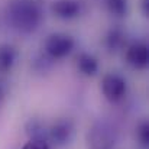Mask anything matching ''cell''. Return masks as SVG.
Here are the masks:
<instances>
[{
	"label": "cell",
	"mask_w": 149,
	"mask_h": 149,
	"mask_svg": "<svg viewBox=\"0 0 149 149\" xmlns=\"http://www.w3.org/2000/svg\"><path fill=\"white\" fill-rule=\"evenodd\" d=\"M138 139H139V142L143 146H148L149 145V126L146 122H143L139 126V129H138Z\"/></svg>",
	"instance_id": "10"
},
{
	"label": "cell",
	"mask_w": 149,
	"mask_h": 149,
	"mask_svg": "<svg viewBox=\"0 0 149 149\" xmlns=\"http://www.w3.org/2000/svg\"><path fill=\"white\" fill-rule=\"evenodd\" d=\"M1 94H3V91H1V88H0V99H1Z\"/></svg>",
	"instance_id": "14"
},
{
	"label": "cell",
	"mask_w": 149,
	"mask_h": 149,
	"mask_svg": "<svg viewBox=\"0 0 149 149\" xmlns=\"http://www.w3.org/2000/svg\"><path fill=\"white\" fill-rule=\"evenodd\" d=\"M17 52L9 44H0V74H6L15 65Z\"/></svg>",
	"instance_id": "7"
},
{
	"label": "cell",
	"mask_w": 149,
	"mask_h": 149,
	"mask_svg": "<svg viewBox=\"0 0 149 149\" xmlns=\"http://www.w3.org/2000/svg\"><path fill=\"white\" fill-rule=\"evenodd\" d=\"M100 88L104 99L109 100L110 103H117L125 99L126 91H127V84L122 75L116 72H109L101 78Z\"/></svg>",
	"instance_id": "2"
},
{
	"label": "cell",
	"mask_w": 149,
	"mask_h": 149,
	"mask_svg": "<svg viewBox=\"0 0 149 149\" xmlns=\"http://www.w3.org/2000/svg\"><path fill=\"white\" fill-rule=\"evenodd\" d=\"M74 39L67 33H51L44 44V49L51 58L59 59L74 49Z\"/></svg>",
	"instance_id": "3"
},
{
	"label": "cell",
	"mask_w": 149,
	"mask_h": 149,
	"mask_svg": "<svg viewBox=\"0 0 149 149\" xmlns=\"http://www.w3.org/2000/svg\"><path fill=\"white\" fill-rule=\"evenodd\" d=\"M22 149H49L45 139H31L28 141Z\"/></svg>",
	"instance_id": "11"
},
{
	"label": "cell",
	"mask_w": 149,
	"mask_h": 149,
	"mask_svg": "<svg viewBox=\"0 0 149 149\" xmlns=\"http://www.w3.org/2000/svg\"><path fill=\"white\" fill-rule=\"evenodd\" d=\"M107 9L114 16H125L127 10V1L126 0H107Z\"/></svg>",
	"instance_id": "9"
},
{
	"label": "cell",
	"mask_w": 149,
	"mask_h": 149,
	"mask_svg": "<svg viewBox=\"0 0 149 149\" xmlns=\"http://www.w3.org/2000/svg\"><path fill=\"white\" fill-rule=\"evenodd\" d=\"M74 132V126L68 119H61L55 122L49 129V138L51 141L56 145H64L67 143Z\"/></svg>",
	"instance_id": "6"
},
{
	"label": "cell",
	"mask_w": 149,
	"mask_h": 149,
	"mask_svg": "<svg viewBox=\"0 0 149 149\" xmlns=\"http://www.w3.org/2000/svg\"><path fill=\"white\" fill-rule=\"evenodd\" d=\"M6 15L12 28L23 33L36 31L42 19L41 7L35 0H9Z\"/></svg>",
	"instance_id": "1"
},
{
	"label": "cell",
	"mask_w": 149,
	"mask_h": 149,
	"mask_svg": "<svg viewBox=\"0 0 149 149\" xmlns=\"http://www.w3.org/2000/svg\"><path fill=\"white\" fill-rule=\"evenodd\" d=\"M126 61L136 70H143L148 67L149 52L148 45L143 42H135L126 51Z\"/></svg>",
	"instance_id": "5"
},
{
	"label": "cell",
	"mask_w": 149,
	"mask_h": 149,
	"mask_svg": "<svg viewBox=\"0 0 149 149\" xmlns=\"http://www.w3.org/2000/svg\"><path fill=\"white\" fill-rule=\"evenodd\" d=\"M77 68L81 74L91 77L99 71V62L90 54H80L78 58H77Z\"/></svg>",
	"instance_id": "8"
},
{
	"label": "cell",
	"mask_w": 149,
	"mask_h": 149,
	"mask_svg": "<svg viewBox=\"0 0 149 149\" xmlns=\"http://www.w3.org/2000/svg\"><path fill=\"white\" fill-rule=\"evenodd\" d=\"M83 3L80 0H55L51 4V12L64 20L74 19L81 13Z\"/></svg>",
	"instance_id": "4"
},
{
	"label": "cell",
	"mask_w": 149,
	"mask_h": 149,
	"mask_svg": "<svg viewBox=\"0 0 149 149\" xmlns=\"http://www.w3.org/2000/svg\"><path fill=\"white\" fill-rule=\"evenodd\" d=\"M107 42H109V47L114 49V48H117V47L122 44V35H120L117 31H113V32L109 35Z\"/></svg>",
	"instance_id": "12"
},
{
	"label": "cell",
	"mask_w": 149,
	"mask_h": 149,
	"mask_svg": "<svg viewBox=\"0 0 149 149\" xmlns=\"http://www.w3.org/2000/svg\"><path fill=\"white\" fill-rule=\"evenodd\" d=\"M149 0H143L142 1V7H143V13H145V16H148L149 15Z\"/></svg>",
	"instance_id": "13"
}]
</instances>
